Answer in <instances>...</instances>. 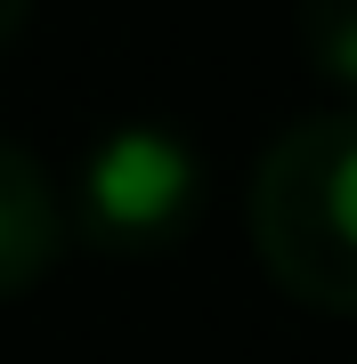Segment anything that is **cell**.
Here are the masks:
<instances>
[{
    "mask_svg": "<svg viewBox=\"0 0 357 364\" xmlns=\"http://www.w3.org/2000/svg\"><path fill=\"white\" fill-rule=\"evenodd\" d=\"M244 227L284 299L357 316V105L268 138V154L252 162Z\"/></svg>",
    "mask_w": 357,
    "mask_h": 364,
    "instance_id": "1",
    "label": "cell"
},
{
    "mask_svg": "<svg viewBox=\"0 0 357 364\" xmlns=\"http://www.w3.org/2000/svg\"><path fill=\"white\" fill-rule=\"evenodd\" d=\"M203 203V154L162 122H114L90 138L66 195V235H81L106 259H146L171 251L195 227Z\"/></svg>",
    "mask_w": 357,
    "mask_h": 364,
    "instance_id": "2",
    "label": "cell"
},
{
    "mask_svg": "<svg viewBox=\"0 0 357 364\" xmlns=\"http://www.w3.org/2000/svg\"><path fill=\"white\" fill-rule=\"evenodd\" d=\"M66 186L49 178V162L33 146L0 138V299L33 291L41 275L66 259Z\"/></svg>",
    "mask_w": 357,
    "mask_h": 364,
    "instance_id": "3",
    "label": "cell"
},
{
    "mask_svg": "<svg viewBox=\"0 0 357 364\" xmlns=\"http://www.w3.org/2000/svg\"><path fill=\"white\" fill-rule=\"evenodd\" d=\"M301 57L317 81L357 97V0H301Z\"/></svg>",
    "mask_w": 357,
    "mask_h": 364,
    "instance_id": "4",
    "label": "cell"
},
{
    "mask_svg": "<svg viewBox=\"0 0 357 364\" xmlns=\"http://www.w3.org/2000/svg\"><path fill=\"white\" fill-rule=\"evenodd\" d=\"M25 16H33V0H0V49L25 33Z\"/></svg>",
    "mask_w": 357,
    "mask_h": 364,
    "instance_id": "5",
    "label": "cell"
}]
</instances>
